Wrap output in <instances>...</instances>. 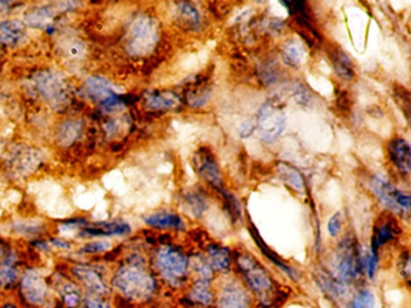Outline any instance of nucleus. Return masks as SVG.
Listing matches in <instances>:
<instances>
[{
    "mask_svg": "<svg viewBox=\"0 0 411 308\" xmlns=\"http://www.w3.org/2000/svg\"><path fill=\"white\" fill-rule=\"evenodd\" d=\"M145 223L152 228L160 229V230H186V224L176 213L162 212L155 213L145 218Z\"/></svg>",
    "mask_w": 411,
    "mask_h": 308,
    "instance_id": "nucleus-23",
    "label": "nucleus"
},
{
    "mask_svg": "<svg viewBox=\"0 0 411 308\" xmlns=\"http://www.w3.org/2000/svg\"><path fill=\"white\" fill-rule=\"evenodd\" d=\"M340 308H377V298L372 289L367 286H359Z\"/></svg>",
    "mask_w": 411,
    "mask_h": 308,
    "instance_id": "nucleus-27",
    "label": "nucleus"
},
{
    "mask_svg": "<svg viewBox=\"0 0 411 308\" xmlns=\"http://www.w3.org/2000/svg\"><path fill=\"white\" fill-rule=\"evenodd\" d=\"M362 248L352 237L342 240L334 253L333 261L326 272L337 282L350 289H355L364 279L362 270Z\"/></svg>",
    "mask_w": 411,
    "mask_h": 308,
    "instance_id": "nucleus-3",
    "label": "nucleus"
},
{
    "mask_svg": "<svg viewBox=\"0 0 411 308\" xmlns=\"http://www.w3.org/2000/svg\"><path fill=\"white\" fill-rule=\"evenodd\" d=\"M391 166L402 177H409L411 171L410 145L403 138H394L387 146Z\"/></svg>",
    "mask_w": 411,
    "mask_h": 308,
    "instance_id": "nucleus-15",
    "label": "nucleus"
},
{
    "mask_svg": "<svg viewBox=\"0 0 411 308\" xmlns=\"http://www.w3.org/2000/svg\"><path fill=\"white\" fill-rule=\"evenodd\" d=\"M81 128L83 126L80 122H65L58 131V142L61 143L62 146H69L80 136Z\"/></svg>",
    "mask_w": 411,
    "mask_h": 308,
    "instance_id": "nucleus-31",
    "label": "nucleus"
},
{
    "mask_svg": "<svg viewBox=\"0 0 411 308\" xmlns=\"http://www.w3.org/2000/svg\"><path fill=\"white\" fill-rule=\"evenodd\" d=\"M160 36V26L156 20L148 15H139L130 27L127 52L134 57L148 56L155 51Z\"/></svg>",
    "mask_w": 411,
    "mask_h": 308,
    "instance_id": "nucleus-5",
    "label": "nucleus"
},
{
    "mask_svg": "<svg viewBox=\"0 0 411 308\" xmlns=\"http://www.w3.org/2000/svg\"><path fill=\"white\" fill-rule=\"evenodd\" d=\"M130 231V226L125 221H113V223H99L95 226H87L83 233L87 235H126Z\"/></svg>",
    "mask_w": 411,
    "mask_h": 308,
    "instance_id": "nucleus-29",
    "label": "nucleus"
},
{
    "mask_svg": "<svg viewBox=\"0 0 411 308\" xmlns=\"http://www.w3.org/2000/svg\"><path fill=\"white\" fill-rule=\"evenodd\" d=\"M211 96V87L207 80L197 78L195 82L190 83L185 93V101L188 108L200 109L208 104Z\"/></svg>",
    "mask_w": 411,
    "mask_h": 308,
    "instance_id": "nucleus-21",
    "label": "nucleus"
},
{
    "mask_svg": "<svg viewBox=\"0 0 411 308\" xmlns=\"http://www.w3.org/2000/svg\"><path fill=\"white\" fill-rule=\"evenodd\" d=\"M68 54L75 58V59H78V58H81V57L85 54V47H83V45L81 43H73V44L69 45V47H68Z\"/></svg>",
    "mask_w": 411,
    "mask_h": 308,
    "instance_id": "nucleus-40",
    "label": "nucleus"
},
{
    "mask_svg": "<svg viewBox=\"0 0 411 308\" xmlns=\"http://www.w3.org/2000/svg\"><path fill=\"white\" fill-rule=\"evenodd\" d=\"M202 254L216 276L232 274L233 253L230 248L225 247L221 243L208 242L205 244Z\"/></svg>",
    "mask_w": 411,
    "mask_h": 308,
    "instance_id": "nucleus-13",
    "label": "nucleus"
},
{
    "mask_svg": "<svg viewBox=\"0 0 411 308\" xmlns=\"http://www.w3.org/2000/svg\"><path fill=\"white\" fill-rule=\"evenodd\" d=\"M182 308H197V307H190V306H183Z\"/></svg>",
    "mask_w": 411,
    "mask_h": 308,
    "instance_id": "nucleus-43",
    "label": "nucleus"
},
{
    "mask_svg": "<svg viewBox=\"0 0 411 308\" xmlns=\"http://www.w3.org/2000/svg\"><path fill=\"white\" fill-rule=\"evenodd\" d=\"M215 301V282L204 279H190L185 289L183 306L197 308H212Z\"/></svg>",
    "mask_w": 411,
    "mask_h": 308,
    "instance_id": "nucleus-12",
    "label": "nucleus"
},
{
    "mask_svg": "<svg viewBox=\"0 0 411 308\" xmlns=\"http://www.w3.org/2000/svg\"><path fill=\"white\" fill-rule=\"evenodd\" d=\"M223 199V205H225V211L228 213L230 219L233 223H240L242 221V216H243V211H242V206L239 203L238 199L230 193V191H222L220 193Z\"/></svg>",
    "mask_w": 411,
    "mask_h": 308,
    "instance_id": "nucleus-34",
    "label": "nucleus"
},
{
    "mask_svg": "<svg viewBox=\"0 0 411 308\" xmlns=\"http://www.w3.org/2000/svg\"><path fill=\"white\" fill-rule=\"evenodd\" d=\"M62 298L68 307H76L80 302V291L73 284H65L62 288Z\"/></svg>",
    "mask_w": 411,
    "mask_h": 308,
    "instance_id": "nucleus-35",
    "label": "nucleus"
},
{
    "mask_svg": "<svg viewBox=\"0 0 411 308\" xmlns=\"http://www.w3.org/2000/svg\"><path fill=\"white\" fill-rule=\"evenodd\" d=\"M233 253V267L237 277L250 291L256 308H280L288 299V294L252 253L237 248Z\"/></svg>",
    "mask_w": 411,
    "mask_h": 308,
    "instance_id": "nucleus-1",
    "label": "nucleus"
},
{
    "mask_svg": "<svg viewBox=\"0 0 411 308\" xmlns=\"http://www.w3.org/2000/svg\"><path fill=\"white\" fill-rule=\"evenodd\" d=\"M307 45L297 38L286 40L281 46V57L288 66L298 68L307 59Z\"/></svg>",
    "mask_w": 411,
    "mask_h": 308,
    "instance_id": "nucleus-22",
    "label": "nucleus"
},
{
    "mask_svg": "<svg viewBox=\"0 0 411 308\" xmlns=\"http://www.w3.org/2000/svg\"><path fill=\"white\" fill-rule=\"evenodd\" d=\"M398 272L399 276L402 278V281L407 283L409 286L410 283V256H409V251L405 249L404 252L400 254V258L398 261Z\"/></svg>",
    "mask_w": 411,
    "mask_h": 308,
    "instance_id": "nucleus-36",
    "label": "nucleus"
},
{
    "mask_svg": "<svg viewBox=\"0 0 411 308\" xmlns=\"http://www.w3.org/2000/svg\"><path fill=\"white\" fill-rule=\"evenodd\" d=\"M342 216H340V213H337V214H334L333 217L329 219L328 224H327V230H328V234L330 237L337 239V236L342 234Z\"/></svg>",
    "mask_w": 411,
    "mask_h": 308,
    "instance_id": "nucleus-37",
    "label": "nucleus"
},
{
    "mask_svg": "<svg viewBox=\"0 0 411 308\" xmlns=\"http://www.w3.org/2000/svg\"><path fill=\"white\" fill-rule=\"evenodd\" d=\"M175 18L188 31H198L203 28L204 20L193 3L180 1L175 4Z\"/></svg>",
    "mask_w": 411,
    "mask_h": 308,
    "instance_id": "nucleus-18",
    "label": "nucleus"
},
{
    "mask_svg": "<svg viewBox=\"0 0 411 308\" xmlns=\"http://www.w3.org/2000/svg\"><path fill=\"white\" fill-rule=\"evenodd\" d=\"M192 166L197 175L204 182L208 183L212 189H215L217 193L225 191L221 170L217 163L216 156H214L210 148L205 146L198 148L192 156Z\"/></svg>",
    "mask_w": 411,
    "mask_h": 308,
    "instance_id": "nucleus-10",
    "label": "nucleus"
},
{
    "mask_svg": "<svg viewBox=\"0 0 411 308\" xmlns=\"http://www.w3.org/2000/svg\"><path fill=\"white\" fill-rule=\"evenodd\" d=\"M15 278H16V270L10 261L0 266V282L9 284L15 281Z\"/></svg>",
    "mask_w": 411,
    "mask_h": 308,
    "instance_id": "nucleus-38",
    "label": "nucleus"
},
{
    "mask_svg": "<svg viewBox=\"0 0 411 308\" xmlns=\"http://www.w3.org/2000/svg\"><path fill=\"white\" fill-rule=\"evenodd\" d=\"M330 61L333 66L334 71L339 78L350 82L356 76V68L354 61H351L350 57L342 51L340 48H332L330 51Z\"/></svg>",
    "mask_w": 411,
    "mask_h": 308,
    "instance_id": "nucleus-25",
    "label": "nucleus"
},
{
    "mask_svg": "<svg viewBox=\"0 0 411 308\" xmlns=\"http://www.w3.org/2000/svg\"><path fill=\"white\" fill-rule=\"evenodd\" d=\"M113 286L122 295L134 301L151 299L157 289L155 278L139 265H128L118 270L113 277Z\"/></svg>",
    "mask_w": 411,
    "mask_h": 308,
    "instance_id": "nucleus-4",
    "label": "nucleus"
},
{
    "mask_svg": "<svg viewBox=\"0 0 411 308\" xmlns=\"http://www.w3.org/2000/svg\"><path fill=\"white\" fill-rule=\"evenodd\" d=\"M87 308H110L108 302L97 298H90L86 301Z\"/></svg>",
    "mask_w": 411,
    "mask_h": 308,
    "instance_id": "nucleus-41",
    "label": "nucleus"
},
{
    "mask_svg": "<svg viewBox=\"0 0 411 308\" xmlns=\"http://www.w3.org/2000/svg\"><path fill=\"white\" fill-rule=\"evenodd\" d=\"M34 85L40 96L55 109H62L69 101V88L61 75L41 71L34 76Z\"/></svg>",
    "mask_w": 411,
    "mask_h": 308,
    "instance_id": "nucleus-9",
    "label": "nucleus"
},
{
    "mask_svg": "<svg viewBox=\"0 0 411 308\" xmlns=\"http://www.w3.org/2000/svg\"><path fill=\"white\" fill-rule=\"evenodd\" d=\"M75 274L91 293L102 295L108 291V288H106L103 278L100 277V274L91 267L78 266L75 269Z\"/></svg>",
    "mask_w": 411,
    "mask_h": 308,
    "instance_id": "nucleus-26",
    "label": "nucleus"
},
{
    "mask_svg": "<svg viewBox=\"0 0 411 308\" xmlns=\"http://www.w3.org/2000/svg\"><path fill=\"white\" fill-rule=\"evenodd\" d=\"M277 175L285 183L287 187H290L292 191H295L298 194H304L305 191V179L302 173L297 168L291 166L288 163H277Z\"/></svg>",
    "mask_w": 411,
    "mask_h": 308,
    "instance_id": "nucleus-24",
    "label": "nucleus"
},
{
    "mask_svg": "<svg viewBox=\"0 0 411 308\" xmlns=\"http://www.w3.org/2000/svg\"><path fill=\"white\" fill-rule=\"evenodd\" d=\"M110 248V244L108 242H103V241H97V242H92L90 244H87L86 247L83 248L85 252L90 253H100L108 251Z\"/></svg>",
    "mask_w": 411,
    "mask_h": 308,
    "instance_id": "nucleus-39",
    "label": "nucleus"
},
{
    "mask_svg": "<svg viewBox=\"0 0 411 308\" xmlns=\"http://www.w3.org/2000/svg\"><path fill=\"white\" fill-rule=\"evenodd\" d=\"M399 235H400V228H399L398 221L394 219L393 214L391 213L385 214L375 223L369 247L372 248V251L380 253L381 248L386 247L394 241H397Z\"/></svg>",
    "mask_w": 411,
    "mask_h": 308,
    "instance_id": "nucleus-14",
    "label": "nucleus"
},
{
    "mask_svg": "<svg viewBox=\"0 0 411 308\" xmlns=\"http://www.w3.org/2000/svg\"><path fill=\"white\" fill-rule=\"evenodd\" d=\"M369 187L377 199L380 200L381 204L390 211L391 214L409 216L410 196L407 193L400 191L389 179L377 176V175L370 178Z\"/></svg>",
    "mask_w": 411,
    "mask_h": 308,
    "instance_id": "nucleus-8",
    "label": "nucleus"
},
{
    "mask_svg": "<svg viewBox=\"0 0 411 308\" xmlns=\"http://www.w3.org/2000/svg\"><path fill=\"white\" fill-rule=\"evenodd\" d=\"M148 109L156 111L178 110L182 104L181 96L173 91H150L145 96Z\"/></svg>",
    "mask_w": 411,
    "mask_h": 308,
    "instance_id": "nucleus-20",
    "label": "nucleus"
},
{
    "mask_svg": "<svg viewBox=\"0 0 411 308\" xmlns=\"http://www.w3.org/2000/svg\"><path fill=\"white\" fill-rule=\"evenodd\" d=\"M86 91L88 96L99 101L105 112H117L125 109V104L120 99L116 86H113L106 78L98 76L88 78L86 81Z\"/></svg>",
    "mask_w": 411,
    "mask_h": 308,
    "instance_id": "nucleus-11",
    "label": "nucleus"
},
{
    "mask_svg": "<svg viewBox=\"0 0 411 308\" xmlns=\"http://www.w3.org/2000/svg\"><path fill=\"white\" fill-rule=\"evenodd\" d=\"M23 36V27L18 21H6L0 23V41L3 44L15 45Z\"/></svg>",
    "mask_w": 411,
    "mask_h": 308,
    "instance_id": "nucleus-30",
    "label": "nucleus"
},
{
    "mask_svg": "<svg viewBox=\"0 0 411 308\" xmlns=\"http://www.w3.org/2000/svg\"><path fill=\"white\" fill-rule=\"evenodd\" d=\"M22 291L27 301L31 304L41 305L46 296V286L38 272L28 271L22 278Z\"/></svg>",
    "mask_w": 411,
    "mask_h": 308,
    "instance_id": "nucleus-19",
    "label": "nucleus"
},
{
    "mask_svg": "<svg viewBox=\"0 0 411 308\" xmlns=\"http://www.w3.org/2000/svg\"><path fill=\"white\" fill-rule=\"evenodd\" d=\"M215 286V301L212 308H256L250 291L237 276H223Z\"/></svg>",
    "mask_w": 411,
    "mask_h": 308,
    "instance_id": "nucleus-7",
    "label": "nucleus"
},
{
    "mask_svg": "<svg viewBox=\"0 0 411 308\" xmlns=\"http://www.w3.org/2000/svg\"><path fill=\"white\" fill-rule=\"evenodd\" d=\"M361 263H362L364 279H368L370 283L375 282L377 272H379V266H380V253L372 251L370 247L362 249Z\"/></svg>",
    "mask_w": 411,
    "mask_h": 308,
    "instance_id": "nucleus-28",
    "label": "nucleus"
},
{
    "mask_svg": "<svg viewBox=\"0 0 411 308\" xmlns=\"http://www.w3.org/2000/svg\"><path fill=\"white\" fill-rule=\"evenodd\" d=\"M155 266L160 278L175 291H185L190 279V256L175 244H163L157 251Z\"/></svg>",
    "mask_w": 411,
    "mask_h": 308,
    "instance_id": "nucleus-2",
    "label": "nucleus"
},
{
    "mask_svg": "<svg viewBox=\"0 0 411 308\" xmlns=\"http://www.w3.org/2000/svg\"><path fill=\"white\" fill-rule=\"evenodd\" d=\"M185 204L187 205V209L190 210V213L195 217H200L205 212V210L208 209L207 200L198 191H190L186 193Z\"/></svg>",
    "mask_w": 411,
    "mask_h": 308,
    "instance_id": "nucleus-32",
    "label": "nucleus"
},
{
    "mask_svg": "<svg viewBox=\"0 0 411 308\" xmlns=\"http://www.w3.org/2000/svg\"><path fill=\"white\" fill-rule=\"evenodd\" d=\"M3 308H16V307H13V306H5V307Z\"/></svg>",
    "mask_w": 411,
    "mask_h": 308,
    "instance_id": "nucleus-42",
    "label": "nucleus"
},
{
    "mask_svg": "<svg viewBox=\"0 0 411 308\" xmlns=\"http://www.w3.org/2000/svg\"><path fill=\"white\" fill-rule=\"evenodd\" d=\"M250 234H251L252 239L255 241L256 246L260 248V253L263 254L264 258H267V259H268L275 267H277V269L281 271L282 274L290 278L291 281H293V282L295 283L300 282V277H302L300 271L295 269V267H293V266L288 264V263H286V261H284L281 256H277V253L272 251V249L265 244L263 239L260 237V233L256 229V226H253V224H251V226H250Z\"/></svg>",
    "mask_w": 411,
    "mask_h": 308,
    "instance_id": "nucleus-16",
    "label": "nucleus"
},
{
    "mask_svg": "<svg viewBox=\"0 0 411 308\" xmlns=\"http://www.w3.org/2000/svg\"><path fill=\"white\" fill-rule=\"evenodd\" d=\"M55 10L53 8H41V9L35 10L33 13L27 15L26 23L29 26L36 27V28H43L50 24L53 21V15H55Z\"/></svg>",
    "mask_w": 411,
    "mask_h": 308,
    "instance_id": "nucleus-33",
    "label": "nucleus"
},
{
    "mask_svg": "<svg viewBox=\"0 0 411 308\" xmlns=\"http://www.w3.org/2000/svg\"><path fill=\"white\" fill-rule=\"evenodd\" d=\"M43 161V154L33 148H20L11 156V168L18 176H26L34 171Z\"/></svg>",
    "mask_w": 411,
    "mask_h": 308,
    "instance_id": "nucleus-17",
    "label": "nucleus"
},
{
    "mask_svg": "<svg viewBox=\"0 0 411 308\" xmlns=\"http://www.w3.org/2000/svg\"><path fill=\"white\" fill-rule=\"evenodd\" d=\"M286 126L285 106L277 98L264 103L257 113L256 128L260 140L265 143L277 141Z\"/></svg>",
    "mask_w": 411,
    "mask_h": 308,
    "instance_id": "nucleus-6",
    "label": "nucleus"
}]
</instances>
